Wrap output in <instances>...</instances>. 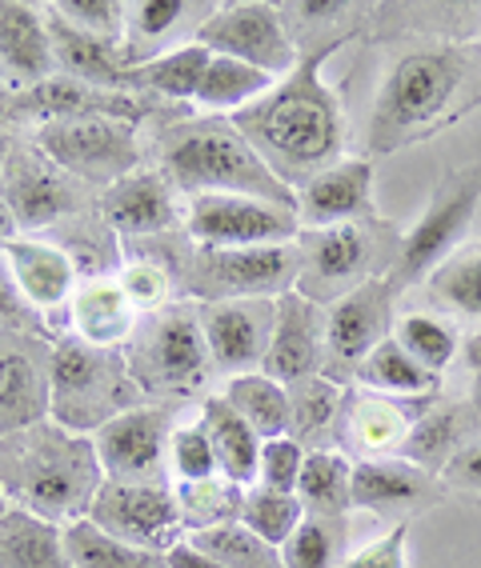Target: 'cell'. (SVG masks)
Listing matches in <instances>:
<instances>
[{
	"instance_id": "obj_1",
	"label": "cell",
	"mask_w": 481,
	"mask_h": 568,
	"mask_svg": "<svg viewBox=\"0 0 481 568\" xmlns=\"http://www.w3.org/2000/svg\"><path fill=\"white\" fill-rule=\"evenodd\" d=\"M341 44L345 41L301 52L298 69L281 77L257 104L229 116L269 173L293 193L325 173L329 164H338L345 149V112L321 77L329 52Z\"/></svg>"
},
{
	"instance_id": "obj_2",
	"label": "cell",
	"mask_w": 481,
	"mask_h": 568,
	"mask_svg": "<svg viewBox=\"0 0 481 568\" xmlns=\"http://www.w3.org/2000/svg\"><path fill=\"white\" fill-rule=\"evenodd\" d=\"M481 104V57L465 44H418L390 64L373 101L369 149L398 153Z\"/></svg>"
},
{
	"instance_id": "obj_3",
	"label": "cell",
	"mask_w": 481,
	"mask_h": 568,
	"mask_svg": "<svg viewBox=\"0 0 481 568\" xmlns=\"http://www.w3.org/2000/svg\"><path fill=\"white\" fill-rule=\"evenodd\" d=\"M0 485L12 508L69 528L89 517L104 473L92 437L69 433L57 420H41L0 437Z\"/></svg>"
},
{
	"instance_id": "obj_4",
	"label": "cell",
	"mask_w": 481,
	"mask_h": 568,
	"mask_svg": "<svg viewBox=\"0 0 481 568\" xmlns=\"http://www.w3.org/2000/svg\"><path fill=\"white\" fill-rule=\"evenodd\" d=\"M157 173L173 184L177 196L193 201L206 193L257 196L298 209V193L285 189L265 161L249 149L229 116H177L157 132Z\"/></svg>"
},
{
	"instance_id": "obj_5",
	"label": "cell",
	"mask_w": 481,
	"mask_h": 568,
	"mask_svg": "<svg viewBox=\"0 0 481 568\" xmlns=\"http://www.w3.org/2000/svg\"><path fill=\"white\" fill-rule=\"evenodd\" d=\"M137 405H144V393L129 373L124 348H92L69 333L52 341L49 420L92 437L113 416Z\"/></svg>"
},
{
	"instance_id": "obj_6",
	"label": "cell",
	"mask_w": 481,
	"mask_h": 568,
	"mask_svg": "<svg viewBox=\"0 0 481 568\" xmlns=\"http://www.w3.org/2000/svg\"><path fill=\"white\" fill-rule=\"evenodd\" d=\"M124 361L149 405H173L201 393L217 373L193 301L144 313L124 345Z\"/></svg>"
},
{
	"instance_id": "obj_7",
	"label": "cell",
	"mask_w": 481,
	"mask_h": 568,
	"mask_svg": "<svg viewBox=\"0 0 481 568\" xmlns=\"http://www.w3.org/2000/svg\"><path fill=\"white\" fill-rule=\"evenodd\" d=\"M301 276L298 288L305 301L329 308L353 288L393 273L401 253V233L381 216L333 224V229H301Z\"/></svg>"
},
{
	"instance_id": "obj_8",
	"label": "cell",
	"mask_w": 481,
	"mask_h": 568,
	"mask_svg": "<svg viewBox=\"0 0 481 568\" xmlns=\"http://www.w3.org/2000/svg\"><path fill=\"white\" fill-rule=\"evenodd\" d=\"M301 248L289 244H257V248H189L181 273V296L193 305L217 301H277L298 288Z\"/></svg>"
},
{
	"instance_id": "obj_9",
	"label": "cell",
	"mask_w": 481,
	"mask_h": 568,
	"mask_svg": "<svg viewBox=\"0 0 481 568\" xmlns=\"http://www.w3.org/2000/svg\"><path fill=\"white\" fill-rule=\"evenodd\" d=\"M0 201L21 236L61 233L101 209V196L57 169L32 141H17L12 149L9 169L0 176Z\"/></svg>"
},
{
	"instance_id": "obj_10",
	"label": "cell",
	"mask_w": 481,
	"mask_h": 568,
	"mask_svg": "<svg viewBox=\"0 0 481 568\" xmlns=\"http://www.w3.org/2000/svg\"><path fill=\"white\" fill-rule=\"evenodd\" d=\"M478 204H481V161L465 164V169H453L438 184V193L425 204V213L418 216V224L401 236L398 264H393L390 273V284L398 293H410L413 284L430 281L453 253H461V241H465L473 216H478Z\"/></svg>"
},
{
	"instance_id": "obj_11",
	"label": "cell",
	"mask_w": 481,
	"mask_h": 568,
	"mask_svg": "<svg viewBox=\"0 0 481 568\" xmlns=\"http://www.w3.org/2000/svg\"><path fill=\"white\" fill-rule=\"evenodd\" d=\"M32 144L49 156L57 169L81 181L92 193L113 189L144 161L141 129L129 121H104V116H81V121H49L37 124Z\"/></svg>"
},
{
	"instance_id": "obj_12",
	"label": "cell",
	"mask_w": 481,
	"mask_h": 568,
	"mask_svg": "<svg viewBox=\"0 0 481 568\" xmlns=\"http://www.w3.org/2000/svg\"><path fill=\"white\" fill-rule=\"evenodd\" d=\"M197 44H206L213 57H229V61H241L249 69L265 72L273 81L289 77L301 61L298 41L289 37L277 4H265V0L217 4L206 29L197 32Z\"/></svg>"
},
{
	"instance_id": "obj_13",
	"label": "cell",
	"mask_w": 481,
	"mask_h": 568,
	"mask_svg": "<svg viewBox=\"0 0 481 568\" xmlns=\"http://www.w3.org/2000/svg\"><path fill=\"white\" fill-rule=\"evenodd\" d=\"M181 233L201 248H257V244H289L301 236L298 209L257 196L206 193L184 201Z\"/></svg>"
},
{
	"instance_id": "obj_14",
	"label": "cell",
	"mask_w": 481,
	"mask_h": 568,
	"mask_svg": "<svg viewBox=\"0 0 481 568\" xmlns=\"http://www.w3.org/2000/svg\"><path fill=\"white\" fill-rule=\"evenodd\" d=\"M177 413L169 405H137L113 416L92 433V448L101 460L104 480L121 485H169V445H173Z\"/></svg>"
},
{
	"instance_id": "obj_15",
	"label": "cell",
	"mask_w": 481,
	"mask_h": 568,
	"mask_svg": "<svg viewBox=\"0 0 481 568\" xmlns=\"http://www.w3.org/2000/svg\"><path fill=\"white\" fill-rule=\"evenodd\" d=\"M52 336L37 325L0 328V437L49 420Z\"/></svg>"
},
{
	"instance_id": "obj_16",
	"label": "cell",
	"mask_w": 481,
	"mask_h": 568,
	"mask_svg": "<svg viewBox=\"0 0 481 568\" xmlns=\"http://www.w3.org/2000/svg\"><path fill=\"white\" fill-rule=\"evenodd\" d=\"M0 256H4L12 281H17V288L24 296V305L37 313L44 333L52 341L69 333V305L72 296H77V288H81L77 261L57 241H49V236H21V233L0 248Z\"/></svg>"
},
{
	"instance_id": "obj_17",
	"label": "cell",
	"mask_w": 481,
	"mask_h": 568,
	"mask_svg": "<svg viewBox=\"0 0 481 568\" xmlns=\"http://www.w3.org/2000/svg\"><path fill=\"white\" fill-rule=\"evenodd\" d=\"M89 520L97 528H104L109 537L144 548V552H161V557L184 540L173 485H121V480H104L89 508Z\"/></svg>"
},
{
	"instance_id": "obj_18",
	"label": "cell",
	"mask_w": 481,
	"mask_h": 568,
	"mask_svg": "<svg viewBox=\"0 0 481 568\" xmlns=\"http://www.w3.org/2000/svg\"><path fill=\"white\" fill-rule=\"evenodd\" d=\"M398 288L390 284V276L381 281H369L361 288H353L349 296L333 301L325 308V376L338 381L341 373H353V368L365 361L381 341L393 336V305H398Z\"/></svg>"
},
{
	"instance_id": "obj_19",
	"label": "cell",
	"mask_w": 481,
	"mask_h": 568,
	"mask_svg": "<svg viewBox=\"0 0 481 568\" xmlns=\"http://www.w3.org/2000/svg\"><path fill=\"white\" fill-rule=\"evenodd\" d=\"M445 497L450 488L441 485V477L401 457H369L353 465V508L378 520L410 525V517L441 505Z\"/></svg>"
},
{
	"instance_id": "obj_20",
	"label": "cell",
	"mask_w": 481,
	"mask_h": 568,
	"mask_svg": "<svg viewBox=\"0 0 481 568\" xmlns=\"http://www.w3.org/2000/svg\"><path fill=\"white\" fill-rule=\"evenodd\" d=\"M201 333H206L213 368L229 381L245 373H261L269 336H273L277 301H217L197 305Z\"/></svg>"
},
{
	"instance_id": "obj_21",
	"label": "cell",
	"mask_w": 481,
	"mask_h": 568,
	"mask_svg": "<svg viewBox=\"0 0 481 568\" xmlns=\"http://www.w3.org/2000/svg\"><path fill=\"white\" fill-rule=\"evenodd\" d=\"M217 0H124L121 57L129 69L184 44H197V32L213 17Z\"/></svg>"
},
{
	"instance_id": "obj_22",
	"label": "cell",
	"mask_w": 481,
	"mask_h": 568,
	"mask_svg": "<svg viewBox=\"0 0 481 568\" xmlns=\"http://www.w3.org/2000/svg\"><path fill=\"white\" fill-rule=\"evenodd\" d=\"M261 373L285 388L325 373V308L301 293L277 296V321Z\"/></svg>"
},
{
	"instance_id": "obj_23",
	"label": "cell",
	"mask_w": 481,
	"mask_h": 568,
	"mask_svg": "<svg viewBox=\"0 0 481 568\" xmlns=\"http://www.w3.org/2000/svg\"><path fill=\"white\" fill-rule=\"evenodd\" d=\"M101 216L117 236L129 241H157L184 224L181 196L157 169H137L113 189L101 193Z\"/></svg>"
},
{
	"instance_id": "obj_24",
	"label": "cell",
	"mask_w": 481,
	"mask_h": 568,
	"mask_svg": "<svg viewBox=\"0 0 481 568\" xmlns=\"http://www.w3.org/2000/svg\"><path fill=\"white\" fill-rule=\"evenodd\" d=\"M378 216L373 204V161L369 156H341L298 189L301 229H333V224Z\"/></svg>"
},
{
	"instance_id": "obj_25",
	"label": "cell",
	"mask_w": 481,
	"mask_h": 568,
	"mask_svg": "<svg viewBox=\"0 0 481 568\" xmlns=\"http://www.w3.org/2000/svg\"><path fill=\"white\" fill-rule=\"evenodd\" d=\"M0 72L12 92L37 89L41 81L57 77L44 4L0 0Z\"/></svg>"
},
{
	"instance_id": "obj_26",
	"label": "cell",
	"mask_w": 481,
	"mask_h": 568,
	"mask_svg": "<svg viewBox=\"0 0 481 568\" xmlns=\"http://www.w3.org/2000/svg\"><path fill=\"white\" fill-rule=\"evenodd\" d=\"M433 400H398V396L381 393H345L341 408V437L358 448L361 457H398L410 428Z\"/></svg>"
},
{
	"instance_id": "obj_27",
	"label": "cell",
	"mask_w": 481,
	"mask_h": 568,
	"mask_svg": "<svg viewBox=\"0 0 481 568\" xmlns=\"http://www.w3.org/2000/svg\"><path fill=\"white\" fill-rule=\"evenodd\" d=\"M481 433V416L473 408V400H450V405H430L418 416V425L410 428V437L401 445L398 457L410 465L425 468L433 477L445 473L461 448L473 445Z\"/></svg>"
},
{
	"instance_id": "obj_28",
	"label": "cell",
	"mask_w": 481,
	"mask_h": 568,
	"mask_svg": "<svg viewBox=\"0 0 481 568\" xmlns=\"http://www.w3.org/2000/svg\"><path fill=\"white\" fill-rule=\"evenodd\" d=\"M137 321H141V313L129 305L117 276L81 281V288H77L69 305V336H77V341H84L92 348H124Z\"/></svg>"
},
{
	"instance_id": "obj_29",
	"label": "cell",
	"mask_w": 481,
	"mask_h": 568,
	"mask_svg": "<svg viewBox=\"0 0 481 568\" xmlns=\"http://www.w3.org/2000/svg\"><path fill=\"white\" fill-rule=\"evenodd\" d=\"M44 17H49L52 57H57V72H61V77L92 84V89L129 92V97H133L129 64H124V57H121V44L84 37V32H77L72 24H64L61 17H52L49 4H44Z\"/></svg>"
},
{
	"instance_id": "obj_30",
	"label": "cell",
	"mask_w": 481,
	"mask_h": 568,
	"mask_svg": "<svg viewBox=\"0 0 481 568\" xmlns=\"http://www.w3.org/2000/svg\"><path fill=\"white\" fill-rule=\"evenodd\" d=\"M197 425L206 428L209 445H213L217 473L226 480H233L237 488H253L257 468H261V445L265 440L257 437L253 428L237 416V408L229 405L226 396H206L201 413H197Z\"/></svg>"
},
{
	"instance_id": "obj_31",
	"label": "cell",
	"mask_w": 481,
	"mask_h": 568,
	"mask_svg": "<svg viewBox=\"0 0 481 568\" xmlns=\"http://www.w3.org/2000/svg\"><path fill=\"white\" fill-rule=\"evenodd\" d=\"M209 61H213V52L206 44H184V49L164 52L149 64H137V69H129L133 97H149V101H161L169 109L193 104L197 84L206 77Z\"/></svg>"
},
{
	"instance_id": "obj_32",
	"label": "cell",
	"mask_w": 481,
	"mask_h": 568,
	"mask_svg": "<svg viewBox=\"0 0 481 568\" xmlns=\"http://www.w3.org/2000/svg\"><path fill=\"white\" fill-rule=\"evenodd\" d=\"M289 408H293L289 437L298 440L305 453H313V448H329V440L341 433L345 388H341V381H329L325 373L309 376V381L289 385Z\"/></svg>"
},
{
	"instance_id": "obj_33",
	"label": "cell",
	"mask_w": 481,
	"mask_h": 568,
	"mask_svg": "<svg viewBox=\"0 0 481 568\" xmlns=\"http://www.w3.org/2000/svg\"><path fill=\"white\" fill-rule=\"evenodd\" d=\"M353 376H358L369 393L398 396V400H438V388H441V376L430 373V368H421L393 336L381 341V345L353 368Z\"/></svg>"
},
{
	"instance_id": "obj_34",
	"label": "cell",
	"mask_w": 481,
	"mask_h": 568,
	"mask_svg": "<svg viewBox=\"0 0 481 568\" xmlns=\"http://www.w3.org/2000/svg\"><path fill=\"white\" fill-rule=\"evenodd\" d=\"M0 568H72L64 552V528L9 508L0 520Z\"/></svg>"
},
{
	"instance_id": "obj_35",
	"label": "cell",
	"mask_w": 481,
	"mask_h": 568,
	"mask_svg": "<svg viewBox=\"0 0 481 568\" xmlns=\"http://www.w3.org/2000/svg\"><path fill=\"white\" fill-rule=\"evenodd\" d=\"M298 500L309 517H349L353 513V465L341 448L305 453Z\"/></svg>"
},
{
	"instance_id": "obj_36",
	"label": "cell",
	"mask_w": 481,
	"mask_h": 568,
	"mask_svg": "<svg viewBox=\"0 0 481 568\" xmlns=\"http://www.w3.org/2000/svg\"><path fill=\"white\" fill-rule=\"evenodd\" d=\"M229 405L237 408V416L253 428L261 440H281L289 437V425H293V408H289V388L269 381L265 373H245L233 376L221 393Z\"/></svg>"
},
{
	"instance_id": "obj_37",
	"label": "cell",
	"mask_w": 481,
	"mask_h": 568,
	"mask_svg": "<svg viewBox=\"0 0 481 568\" xmlns=\"http://www.w3.org/2000/svg\"><path fill=\"white\" fill-rule=\"evenodd\" d=\"M273 84H277L273 77L249 69V64L229 61V57H213L209 69H206V77H201V84H197L193 104L201 112H213V116H221V112L233 116V112H241V109H249V104L261 101Z\"/></svg>"
},
{
	"instance_id": "obj_38",
	"label": "cell",
	"mask_w": 481,
	"mask_h": 568,
	"mask_svg": "<svg viewBox=\"0 0 481 568\" xmlns=\"http://www.w3.org/2000/svg\"><path fill=\"white\" fill-rule=\"evenodd\" d=\"M64 552L72 568H164L161 552H144L137 545L109 537L89 517L64 528Z\"/></svg>"
},
{
	"instance_id": "obj_39",
	"label": "cell",
	"mask_w": 481,
	"mask_h": 568,
	"mask_svg": "<svg viewBox=\"0 0 481 568\" xmlns=\"http://www.w3.org/2000/svg\"><path fill=\"white\" fill-rule=\"evenodd\" d=\"M241 493L233 480L209 477V480H189V485H173L177 513H181V528L189 537L209 532V528L233 525L241 513Z\"/></svg>"
},
{
	"instance_id": "obj_40",
	"label": "cell",
	"mask_w": 481,
	"mask_h": 568,
	"mask_svg": "<svg viewBox=\"0 0 481 568\" xmlns=\"http://www.w3.org/2000/svg\"><path fill=\"white\" fill-rule=\"evenodd\" d=\"M305 520V508H301L298 493H277V488L253 485L241 493V513H237V525L249 528L257 540H265L269 548H281L298 525Z\"/></svg>"
},
{
	"instance_id": "obj_41",
	"label": "cell",
	"mask_w": 481,
	"mask_h": 568,
	"mask_svg": "<svg viewBox=\"0 0 481 568\" xmlns=\"http://www.w3.org/2000/svg\"><path fill=\"white\" fill-rule=\"evenodd\" d=\"M349 557V517H309L281 545L285 568H341Z\"/></svg>"
},
{
	"instance_id": "obj_42",
	"label": "cell",
	"mask_w": 481,
	"mask_h": 568,
	"mask_svg": "<svg viewBox=\"0 0 481 568\" xmlns=\"http://www.w3.org/2000/svg\"><path fill=\"white\" fill-rule=\"evenodd\" d=\"M393 341L430 373H445L458 361V328L438 313H401L393 321Z\"/></svg>"
},
{
	"instance_id": "obj_43",
	"label": "cell",
	"mask_w": 481,
	"mask_h": 568,
	"mask_svg": "<svg viewBox=\"0 0 481 568\" xmlns=\"http://www.w3.org/2000/svg\"><path fill=\"white\" fill-rule=\"evenodd\" d=\"M117 284H121V293L129 296V305L137 313H157V308L173 305V301H184L181 296V276L173 273V264H164L161 256L153 253H141V256H129L121 261L117 268Z\"/></svg>"
},
{
	"instance_id": "obj_44",
	"label": "cell",
	"mask_w": 481,
	"mask_h": 568,
	"mask_svg": "<svg viewBox=\"0 0 481 568\" xmlns=\"http://www.w3.org/2000/svg\"><path fill=\"white\" fill-rule=\"evenodd\" d=\"M430 296L441 308L481 321V248H461L430 276Z\"/></svg>"
},
{
	"instance_id": "obj_45",
	"label": "cell",
	"mask_w": 481,
	"mask_h": 568,
	"mask_svg": "<svg viewBox=\"0 0 481 568\" xmlns=\"http://www.w3.org/2000/svg\"><path fill=\"white\" fill-rule=\"evenodd\" d=\"M193 540L197 548H206L209 557H217L221 565L229 568H285L281 565V548H269L265 540H257L249 528L233 525H221V528H209V532H197V537H184Z\"/></svg>"
},
{
	"instance_id": "obj_46",
	"label": "cell",
	"mask_w": 481,
	"mask_h": 568,
	"mask_svg": "<svg viewBox=\"0 0 481 568\" xmlns=\"http://www.w3.org/2000/svg\"><path fill=\"white\" fill-rule=\"evenodd\" d=\"M49 12L97 41L121 44L124 37V0H49Z\"/></svg>"
},
{
	"instance_id": "obj_47",
	"label": "cell",
	"mask_w": 481,
	"mask_h": 568,
	"mask_svg": "<svg viewBox=\"0 0 481 568\" xmlns=\"http://www.w3.org/2000/svg\"><path fill=\"white\" fill-rule=\"evenodd\" d=\"M169 473H173V485L221 477V473H217L213 445H209L206 428L197 425V420H193V425H177L173 428V445H169Z\"/></svg>"
},
{
	"instance_id": "obj_48",
	"label": "cell",
	"mask_w": 481,
	"mask_h": 568,
	"mask_svg": "<svg viewBox=\"0 0 481 568\" xmlns=\"http://www.w3.org/2000/svg\"><path fill=\"white\" fill-rule=\"evenodd\" d=\"M301 465H305V448L293 437L265 440L261 445V468H257V485L277 488V493H298Z\"/></svg>"
},
{
	"instance_id": "obj_49",
	"label": "cell",
	"mask_w": 481,
	"mask_h": 568,
	"mask_svg": "<svg viewBox=\"0 0 481 568\" xmlns=\"http://www.w3.org/2000/svg\"><path fill=\"white\" fill-rule=\"evenodd\" d=\"M341 568H410V525L385 528L378 540L349 552Z\"/></svg>"
},
{
	"instance_id": "obj_50",
	"label": "cell",
	"mask_w": 481,
	"mask_h": 568,
	"mask_svg": "<svg viewBox=\"0 0 481 568\" xmlns=\"http://www.w3.org/2000/svg\"><path fill=\"white\" fill-rule=\"evenodd\" d=\"M441 485L450 493H470V497H481V437L473 445H465L458 457L445 465L441 473Z\"/></svg>"
},
{
	"instance_id": "obj_51",
	"label": "cell",
	"mask_w": 481,
	"mask_h": 568,
	"mask_svg": "<svg viewBox=\"0 0 481 568\" xmlns=\"http://www.w3.org/2000/svg\"><path fill=\"white\" fill-rule=\"evenodd\" d=\"M4 325H37L41 328V321H37V313L24 305V296H21V288H17V281H12L9 264H4V256H0V328Z\"/></svg>"
},
{
	"instance_id": "obj_52",
	"label": "cell",
	"mask_w": 481,
	"mask_h": 568,
	"mask_svg": "<svg viewBox=\"0 0 481 568\" xmlns=\"http://www.w3.org/2000/svg\"><path fill=\"white\" fill-rule=\"evenodd\" d=\"M164 568H229V565L209 557L206 548H197L193 540H181V545H173L164 552Z\"/></svg>"
},
{
	"instance_id": "obj_53",
	"label": "cell",
	"mask_w": 481,
	"mask_h": 568,
	"mask_svg": "<svg viewBox=\"0 0 481 568\" xmlns=\"http://www.w3.org/2000/svg\"><path fill=\"white\" fill-rule=\"evenodd\" d=\"M17 132H12V124H0V176H4V169H9V156H12V149H17Z\"/></svg>"
},
{
	"instance_id": "obj_54",
	"label": "cell",
	"mask_w": 481,
	"mask_h": 568,
	"mask_svg": "<svg viewBox=\"0 0 481 568\" xmlns=\"http://www.w3.org/2000/svg\"><path fill=\"white\" fill-rule=\"evenodd\" d=\"M12 97H17V92L9 89V81H4V72H0V124H9V109H12Z\"/></svg>"
},
{
	"instance_id": "obj_55",
	"label": "cell",
	"mask_w": 481,
	"mask_h": 568,
	"mask_svg": "<svg viewBox=\"0 0 481 568\" xmlns=\"http://www.w3.org/2000/svg\"><path fill=\"white\" fill-rule=\"evenodd\" d=\"M17 236V224H12V216H9V209H4V201H0V248Z\"/></svg>"
},
{
	"instance_id": "obj_56",
	"label": "cell",
	"mask_w": 481,
	"mask_h": 568,
	"mask_svg": "<svg viewBox=\"0 0 481 568\" xmlns=\"http://www.w3.org/2000/svg\"><path fill=\"white\" fill-rule=\"evenodd\" d=\"M465 361H470V365L478 368V376H481V336H473V341H470V348H465Z\"/></svg>"
},
{
	"instance_id": "obj_57",
	"label": "cell",
	"mask_w": 481,
	"mask_h": 568,
	"mask_svg": "<svg viewBox=\"0 0 481 568\" xmlns=\"http://www.w3.org/2000/svg\"><path fill=\"white\" fill-rule=\"evenodd\" d=\"M9 508H12V500H9V493H4V485H0V520L9 517Z\"/></svg>"
},
{
	"instance_id": "obj_58",
	"label": "cell",
	"mask_w": 481,
	"mask_h": 568,
	"mask_svg": "<svg viewBox=\"0 0 481 568\" xmlns=\"http://www.w3.org/2000/svg\"><path fill=\"white\" fill-rule=\"evenodd\" d=\"M473 408H478V416H481V376H478V396H473Z\"/></svg>"
}]
</instances>
